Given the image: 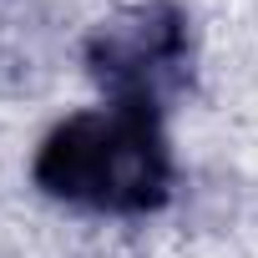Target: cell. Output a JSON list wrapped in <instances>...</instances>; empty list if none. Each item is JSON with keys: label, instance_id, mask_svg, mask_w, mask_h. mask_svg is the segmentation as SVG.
<instances>
[{"label": "cell", "instance_id": "obj_1", "mask_svg": "<svg viewBox=\"0 0 258 258\" xmlns=\"http://www.w3.org/2000/svg\"><path fill=\"white\" fill-rule=\"evenodd\" d=\"M31 177L46 198L86 213H157L172 198V152L162 111L137 101H106L66 116L41 142Z\"/></svg>", "mask_w": 258, "mask_h": 258}, {"label": "cell", "instance_id": "obj_2", "mask_svg": "<svg viewBox=\"0 0 258 258\" xmlns=\"http://www.w3.org/2000/svg\"><path fill=\"white\" fill-rule=\"evenodd\" d=\"M86 66L106 91V101H137L162 111L187 86V66H192L187 16L167 0L126 11L86 41Z\"/></svg>", "mask_w": 258, "mask_h": 258}]
</instances>
